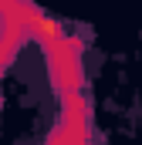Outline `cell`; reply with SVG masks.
Listing matches in <instances>:
<instances>
[{
    "mask_svg": "<svg viewBox=\"0 0 142 145\" xmlns=\"http://www.w3.org/2000/svg\"><path fill=\"white\" fill-rule=\"evenodd\" d=\"M47 51V61H51V81L61 95H71V91H81L85 84V74H81V40L78 37H64Z\"/></svg>",
    "mask_w": 142,
    "mask_h": 145,
    "instance_id": "1",
    "label": "cell"
}]
</instances>
